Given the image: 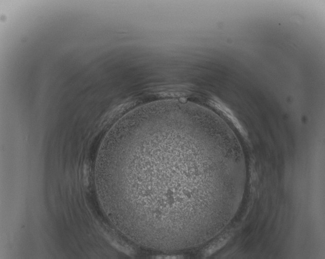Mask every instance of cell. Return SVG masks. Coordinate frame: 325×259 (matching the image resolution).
<instances>
[{
    "instance_id": "obj_1",
    "label": "cell",
    "mask_w": 325,
    "mask_h": 259,
    "mask_svg": "<svg viewBox=\"0 0 325 259\" xmlns=\"http://www.w3.org/2000/svg\"><path fill=\"white\" fill-rule=\"evenodd\" d=\"M200 158L199 150L183 143L130 140L118 166L122 231L161 248L203 240L207 199Z\"/></svg>"
}]
</instances>
